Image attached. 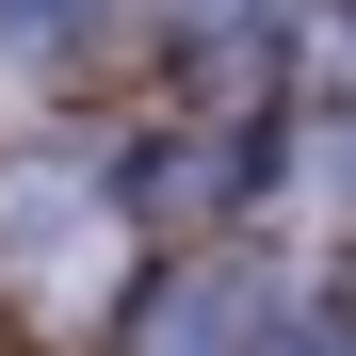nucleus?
Wrapping results in <instances>:
<instances>
[{"label": "nucleus", "instance_id": "obj_1", "mask_svg": "<svg viewBox=\"0 0 356 356\" xmlns=\"http://www.w3.org/2000/svg\"><path fill=\"white\" fill-rule=\"evenodd\" d=\"M146 275V211L113 146H65V130H17L0 146V291L17 308H113Z\"/></svg>", "mask_w": 356, "mask_h": 356}, {"label": "nucleus", "instance_id": "obj_2", "mask_svg": "<svg viewBox=\"0 0 356 356\" xmlns=\"http://www.w3.org/2000/svg\"><path fill=\"white\" fill-rule=\"evenodd\" d=\"M291 275L259 243H146V275L113 291V356H275Z\"/></svg>", "mask_w": 356, "mask_h": 356}, {"label": "nucleus", "instance_id": "obj_3", "mask_svg": "<svg viewBox=\"0 0 356 356\" xmlns=\"http://www.w3.org/2000/svg\"><path fill=\"white\" fill-rule=\"evenodd\" d=\"M130 0H0V65H81Z\"/></svg>", "mask_w": 356, "mask_h": 356}]
</instances>
